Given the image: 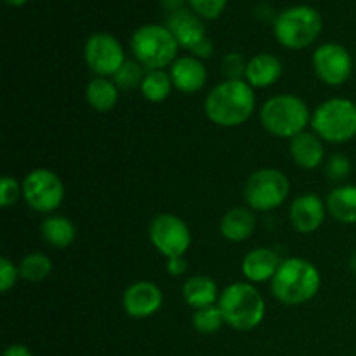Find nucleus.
<instances>
[{
    "label": "nucleus",
    "mask_w": 356,
    "mask_h": 356,
    "mask_svg": "<svg viewBox=\"0 0 356 356\" xmlns=\"http://www.w3.org/2000/svg\"><path fill=\"white\" fill-rule=\"evenodd\" d=\"M256 96L245 80H225L209 92L205 115L219 127H238L254 113Z\"/></svg>",
    "instance_id": "nucleus-1"
},
{
    "label": "nucleus",
    "mask_w": 356,
    "mask_h": 356,
    "mask_svg": "<svg viewBox=\"0 0 356 356\" xmlns=\"http://www.w3.org/2000/svg\"><path fill=\"white\" fill-rule=\"evenodd\" d=\"M320 285L322 277L315 264L302 257H289L282 261L271 280V291L284 305L299 306L312 301L318 294Z\"/></svg>",
    "instance_id": "nucleus-2"
},
{
    "label": "nucleus",
    "mask_w": 356,
    "mask_h": 356,
    "mask_svg": "<svg viewBox=\"0 0 356 356\" xmlns=\"http://www.w3.org/2000/svg\"><path fill=\"white\" fill-rule=\"evenodd\" d=\"M225 323L238 332H247L261 325L266 315L263 294L247 282H236L221 292L218 301Z\"/></svg>",
    "instance_id": "nucleus-3"
},
{
    "label": "nucleus",
    "mask_w": 356,
    "mask_h": 356,
    "mask_svg": "<svg viewBox=\"0 0 356 356\" xmlns=\"http://www.w3.org/2000/svg\"><path fill=\"white\" fill-rule=\"evenodd\" d=\"M263 127L277 138H296L306 131L312 120L309 108L294 94H278L270 97L259 111Z\"/></svg>",
    "instance_id": "nucleus-4"
},
{
    "label": "nucleus",
    "mask_w": 356,
    "mask_h": 356,
    "mask_svg": "<svg viewBox=\"0 0 356 356\" xmlns=\"http://www.w3.org/2000/svg\"><path fill=\"white\" fill-rule=\"evenodd\" d=\"M323 28L322 16L315 7L294 6L277 14L273 31L284 47L301 51L309 47L320 37Z\"/></svg>",
    "instance_id": "nucleus-5"
},
{
    "label": "nucleus",
    "mask_w": 356,
    "mask_h": 356,
    "mask_svg": "<svg viewBox=\"0 0 356 356\" xmlns=\"http://www.w3.org/2000/svg\"><path fill=\"white\" fill-rule=\"evenodd\" d=\"M131 49L136 61L153 72L167 68L176 61L179 44L163 24H145L132 35Z\"/></svg>",
    "instance_id": "nucleus-6"
},
{
    "label": "nucleus",
    "mask_w": 356,
    "mask_h": 356,
    "mask_svg": "<svg viewBox=\"0 0 356 356\" xmlns=\"http://www.w3.org/2000/svg\"><path fill=\"white\" fill-rule=\"evenodd\" d=\"M312 127L322 141L343 145L356 136V104L334 97L320 104L312 115Z\"/></svg>",
    "instance_id": "nucleus-7"
},
{
    "label": "nucleus",
    "mask_w": 356,
    "mask_h": 356,
    "mask_svg": "<svg viewBox=\"0 0 356 356\" xmlns=\"http://www.w3.org/2000/svg\"><path fill=\"white\" fill-rule=\"evenodd\" d=\"M291 193V183L287 176L278 169L256 170L247 179L243 197L252 211L270 212L280 207Z\"/></svg>",
    "instance_id": "nucleus-8"
},
{
    "label": "nucleus",
    "mask_w": 356,
    "mask_h": 356,
    "mask_svg": "<svg viewBox=\"0 0 356 356\" xmlns=\"http://www.w3.org/2000/svg\"><path fill=\"white\" fill-rule=\"evenodd\" d=\"M23 198L28 207L40 214H51L65 200V186L56 172L49 169H35L24 177Z\"/></svg>",
    "instance_id": "nucleus-9"
},
{
    "label": "nucleus",
    "mask_w": 356,
    "mask_h": 356,
    "mask_svg": "<svg viewBox=\"0 0 356 356\" xmlns=\"http://www.w3.org/2000/svg\"><path fill=\"white\" fill-rule=\"evenodd\" d=\"M153 247L167 259L183 257L191 245V232L186 222L174 214H160L149 225Z\"/></svg>",
    "instance_id": "nucleus-10"
},
{
    "label": "nucleus",
    "mask_w": 356,
    "mask_h": 356,
    "mask_svg": "<svg viewBox=\"0 0 356 356\" xmlns=\"http://www.w3.org/2000/svg\"><path fill=\"white\" fill-rule=\"evenodd\" d=\"M83 58L87 66L97 76H113L122 68L125 59L124 47L110 33H94L87 38L83 47Z\"/></svg>",
    "instance_id": "nucleus-11"
},
{
    "label": "nucleus",
    "mask_w": 356,
    "mask_h": 356,
    "mask_svg": "<svg viewBox=\"0 0 356 356\" xmlns=\"http://www.w3.org/2000/svg\"><path fill=\"white\" fill-rule=\"evenodd\" d=\"M313 68L327 86H343L353 72V58L341 44H323L313 54Z\"/></svg>",
    "instance_id": "nucleus-12"
},
{
    "label": "nucleus",
    "mask_w": 356,
    "mask_h": 356,
    "mask_svg": "<svg viewBox=\"0 0 356 356\" xmlns=\"http://www.w3.org/2000/svg\"><path fill=\"white\" fill-rule=\"evenodd\" d=\"M162 291L153 282H136L129 285L122 299L125 313L132 318H148L155 315L162 308Z\"/></svg>",
    "instance_id": "nucleus-13"
},
{
    "label": "nucleus",
    "mask_w": 356,
    "mask_h": 356,
    "mask_svg": "<svg viewBox=\"0 0 356 356\" xmlns=\"http://www.w3.org/2000/svg\"><path fill=\"white\" fill-rule=\"evenodd\" d=\"M165 26L169 28L170 33L177 40L179 47L193 51L200 42H204L207 37V28H205L204 19L198 14H195L191 9L172 10L167 16Z\"/></svg>",
    "instance_id": "nucleus-14"
},
{
    "label": "nucleus",
    "mask_w": 356,
    "mask_h": 356,
    "mask_svg": "<svg viewBox=\"0 0 356 356\" xmlns=\"http://www.w3.org/2000/svg\"><path fill=\"white\" fill-rule=\"evenodd\" d=\"M327 214V205L315 193L299 195L291 205L289 218L291 225L299 233H313L323 225Z\"/></svg>",
    "instance_id": "nucleus-15"
},
{
    "label": "nucleus",
    "mask_w": 356,
    "mask_h": 356,
    "mask_svg": "<svg viewBox=\"0 0 356 356\" xmlns=\"http://www.w3.org/2000/svg\"><path fill=\"white\" fill-rule=\"evenodd\" d=\"M170 79L174 87L184 94L198 92L207 83V68L195 56H181L170 65Z\"/></svg>",
    "instance_id": "nucleus-16"
},
{
    "label": "nucleus",
    "mask_w": 356,
    "mask_h": 356,
    "mask_svg": "<svg viewBox=\"0 0 356 356\" xmlns=\"http://www.w3.org/2000/svg\"><path fill=\"white\" fill-rule=\"evenodd\" d=\"M282 259L278 254L271 249H254L243 257L242 261V273L243 277L254 284H261V282L273 280L277 275L278 268H280Z\"/></svg>",
    "instance_id": "nucleus-17"
},
{
    "label": "nucleus",
    "mask_w": 356,
    "mask_h": 356,
    "mask_svg": "<svg viewBox=\"0 0 356 356\" xmlns=\"http://www.w3.org/2000/svg\"><path fill=\"white\" fill-rule=\"evenodd\" d=\"M291 156L301 169H316L325 159L323 141L315 132H301L291 139Z\"/></svg>",
    "instance_id": "nucleus-18"
},
{
    "label": "nucleus",
    "mask_w": 356,
    "mask_h": 356,
    "mask_svg": "<svg viewBox=\"0 0 356 356\" xmlns=\"http://www.w3.org/2000/svg\"><path fill=\"white\" fill-rule=\"evenodd\" d=\"M282 61L270 52H261L247 61L245 82L250 87H270L280 79Z\"/></svg>",
    "instance_id": "nucleus-19"
},
{
    "label": "nucleus",
    "mask_w": 356,
    "mask_h": 356,
    "mask_svg": "<svg viewBox=\"0 0 356 356\" xmlns=\"http://www.w3.org/2000/svg\"><path fill=\"white\" fill-rule=\"evenodd\" d=\"M183 299L195 312L202 308H209V306H214L219 301L218 285H216V282L211 277L195 275V277H190L184 282Z\"/></svg>",
    "instance_id": "nucleus-20"
},
{
    "label": "nucleus",
    "mask_w": 356,
    "mask_h": 356,
    "mask_svg": "<svg viewBox=\"0 0 356 356\" xmlns=\"http://www.w3.org/2000/svg\"><path fill=\"white\" fill-rule=\"evenodd\" d=\"M219 229H221V235L229 242H243L252 236L256 229V218L249 209L233 207L222 216Z\"/></svg>",
    "instance_id": "nucleus-21"
},
{
    "label": "nucleus",
    "mask_w": 356,
    "mask_h": 356,
    "mask_svg": "<svg viewBox=\"0 0 356 356\" xmlns=\"http://www.w3.org/2000/svg\"><path fill=\"white\" fill-rule=\"evenodd\" d=\"M327 212L343 225H356V186L344 184L334 188L327 197Z\"/></svg>",
    "instance_id": "nucleus-22"
},
{
    "label": "nucleus",
    "mask_w": 356,
    "mask_h": 356,
    "mask_svg": "<svg viewBox=\"0 0 356 356\" xmlns=\"http://www.w3.org/2000/svg\"><path fill=\"white\" fill-rule=\"evenodd\" d=\"M118 87L113 80L106 79V76H96L89 82L86 90L87 101L90 106L99 113H106L111 111L118 103Z\"/></svg>",
    "instance_id": "nucleus-23"
},
{
    "label": "nucleus",
    "mask_w": 356,
    "mask_h": 356,
    "mask_svg": "<svg viewBox=\"0 0 356 356\" xmlns=\"http://www.w3.org/2000/svg\"><path fill=\"white\" fill-rule=\"evenodd\" d=\"M40 233L49 245L56 249H66L75 240V226L65 216H49L42 221Z\"/></svg>",
    "instance_id": "nucleus-24"
},
{
    "label": "nucleus",
    "mask_w": 356,
    "mask_h": 356,
    "mask_svg": "<svg viewBox=\"0 0 356 356\" xmlns=\"http://www.w3.org/2000/svg\"><path fill=\"white\" fill-rule=\"evenodd\" d=\"M174 83L170 79V73L165 70H153V72H146L145 80L141 86V94L152 103H162L170 96Z\"/></svg>",
    "instance_id": "nucleus-25"
},
{
    "label": "nucleus",
    "mask_w": 356,
    "mask_h": 356,
    "mask_svg": "<svg viewBox=\"0 0 356 356\" xmlns=\"http://www.w3.org/2000/svg\"><path fill=\"white\" fill-rule=\"evenodd\" d=\"M52 271V261L42 252H31L24 256L19 263V275L26 282L45 280Z\"/></svg>",
    "instance_id": "nucleus-26"
},
{
    "label": "nucleus",
    "mask_w": 356,
    "mask_h": 356,
    "mask_svg": "<svg viewBox=\"0 0 356 356\" xmlns=\"http://www.w3.org/2000/svg\"><path fill=\"white\" fill-rule=\"evenodd\" d=\"M146 76V68L138 61H125L122 68L113 75V82L117 83L118 89L122 90H132L141 89L143 80Z\"/></svg>",
    "instance_id": "nucleus-27"
},
{
    "label": "nucleus",
    "mask_w": 356,
    "mask_h": 356,
    "mask_svg": "<svg viewBox=\"0 0 356 356\" xmlns=\"http://www.w3.org/2000/svg\"><path fill=\"white\" fill-rule=\"evenodd\" d=\"M222 323H225V318L218 305L197 309L193 315V327L200 334H216L221 329Z\"/></svg>",
    "instance_id": "nucleus-28"
},
{
    "label": "nucleus",
    "mask_w": 356,
    "mask_h": 356,
    "mask_svg": "<svg viewBox=\"0 0 356 356\" xmlns=\"http://www.w3.org/2000/svg\"><path fill=\"white\" fill-rule=\"evenodd\" d=\"M190 3V9L202 19H218L226 9L228 0H186Z\"/></svg>",
    "instance_id": "nucleus-29"
},
{
    "label": "nucleus",
    "mask_w": 356,
    "mask_h": 356,
    "mask_svg": "<svg viewBox=\"0 0 356 356\" xmlns=\"http://www.w3.org/2000/svg\"><path fill=\"white\" fill-rule=\"evenodd\" d=\"M247 63L238 52H228L221 59V73L226 80H245Z\"/></svg>",
    "instance_id": "nucleus-30"
},
{
    "label": "nucleus",
    "mask_w": 356,
    "mask_h": 356,
    "mask_svg": "<svg viewBox=\"0 0 356 356\" xmlns=\"http://www.w3.org/2000/svg\"><path fill=\"white\" fill-rule=\"evenodd\" d=\"M23 197V188L17 184V181L10 176H3L0 181V205L3 209L10 207L17 202V198Z\"/></svg>",
    "instance_id": "nucleus-31"
},
{
    "label": "nucleus",
    "mask_w": 356,
    "mask_h": 356,
    "mask_svg": "<svg viewBox=\"0 0 356 356\" xmlns=\"http://www.w3.org/2000/svg\"><path fill=\"white\" fill-rule=\"evenodd\" d=\"M327 177L330 181H343L348 174L351 172V162L348 156L344 155H334L327 162Z\"/></svg>",
    "instance_id": "nucleus-32"
},
{
    "label": "nucleus",
    "mask_w": 356,
    "mask_h": 356,
    "mask_svg": "<svg viewBox=\"0 0 356 356\" xmlns=\"http://www.w3.org/2000/svg\"><path fill=\"white\" fill-rule=\"evenodd\" d=\"M19 268L14 266V263L7 257L0 259V292H9L10 289L16 285L17 278H19Z\"/></svg>",
    "instance_id": "nucleus-33"
},
{
    "label": "nucleus",
    "mask_w": 356,
    "mask_h": 356,
    "mask_svg": "<svg viewBox=\"0 0 356 356\" xmlns=\"http://www.w3.org/2000/svg\"><path fill=\"white\" fill-rule=\"evenodd\" d=\"M188 264L186 259L183 257H172V259H167V271H169L172 277H181V275L186 273Z\"/></svg>",
    "instance_id": "nucleus-34"
},
{
    "label": "nucleus",
    "mask_w": 356,
    "mask_h": 356,
    "mask_svg": "<svg viewBox=\"0 0 356 356\" xmlns=\"http://www.w3.org/2000/svg\"><path fill=\"white\" fill-rule=\"evenodd\" d=\"M191 54H193L195 58H198V59L211 58V56L214 54V44H212L211 38H205L204 42H200V44H198L197 47L191 51Z\"/></svg>",
    "instance_id": "nucleus-35"
},
{
    "label": "nucleus",
    "mask_w": 356,
    "mask_h": 356,
    "mask_svg": "<svg viewBox=\"0 0 356 356\" xmlns=\"http://www.w3.org/2000/svg\"><path fill=\"white\" fill-rule=\"evenodd\" d=\"M2 356H33V355H31V351L28 350L26 346H23V344H10L9 348H6V351H3Z\"/></svg>",
    "instance_id": "nucleus-36"
},
{
    "label": "nucleus",
    "mask_w": 356,
    "mask_h": 356,
    "mask_svg": "<svg viewBox=\"0 0 356 356\" xmlns=\"http://www.w3.org/2000/svg\"><path fill=\"white\" fill-rule=\"evenodd\" d=\"M184 2H186V0H162L163 7H165V9H169L170 13H172V10L181 9Z\"/></svg>",
    "instance_id": "nucleus-37"
},
{
    "label": "nucleus",
    "mask_w": 356,
    "mask_h": 356,
    "mask_svg": "<svg viewBox=\"0 0 356 356\" xmlns=\"http://www.w3.org/2000/svg\"><path fill=\"white\" fill-rule=\"evenodd\" d=\"M3 2L9 3V6H13V7H21V6H24L28 0H3Z\"/></svg>",
    "instance_id": "nucleus-38"
},
{
    "label": "nucleus",
    "mask_w": 356,
    "mask_h": 356,
    "mask_svg": "<svg viewBox=\"0 0 356 356\" xmlns=\"http://www.w3.org/2000/svg\"><path fill=\"white\" fill-rule=\"evenodd\" d=\"M350 268L356 273V252L353 254V256H351V259H350Z\"/></svg>",
    "instance_id": "nucleus-39"
}]
</instances>
